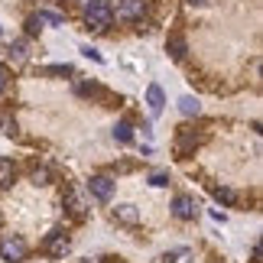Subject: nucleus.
<instances>
[{"instance_id": "f257e3e1", "label": "nucleus", "mask_w": 263, "mask_h": 263, "mask_svg": "<svg viewBox=\"0 0 263 263\" xmlns=\"http://www.w3.org/2000/svg\"><path fill=\"white\" fill-rule=\"evenodd\" d=\"M78 7H82L85 29H91V33H107V26L114 23V16H110V0H78Z\"/></svg>"}, {"instance_id": "f03ea898", "label": "nucleus", "mask_w": 263, "mask_h": 263, "mask_svg": "<svg viewBox=\"0 0 263 263\" xmlns=\"http://www.w3.org/2000/svg\"><path fill=\"white\" fill-rule=\"evenodd\" d=\"M146 13V0H110V16L120 23H137Z\"/></svg>"}, {"instance_id": "7ed1b4c3", "label": "nucleus", "mask_w": 263, "mask_h": 263, "mask_svg": "<svg viewBox=\"0 0 263 263\" xmlns=\"http://www.w3.org/2000/svg\"><path fill=\"white\" fill-rule=\"evenodd\" d=\"M68 250H72V234H68L65 228H55V231H49V234H46V240H43V254L46 257L62 260Z\"/></svg>"}, {"instance_id": "20e7f679", "label": "nucleus", "mask_w": 263, "mask_h": 263, "mask_svg": "<svg viewBox=\"0 0 263 263\" xmlns=\"http://www.w3.org/2000/svg\"><path fill=\"white\" fill-rule=\"evenodd\" d=\"M26 254H29V247H26V240H23V237L10 234V237L0 240V257H4V260L20 263V260H26Z\"/></svg>"}, {"instance_id": "39448f33", "label": "nucleus", "mask_w": 263, "mask_h": 263, "mask_svg": "<svg viewBox=\"0 0 263 263\" xmlns=\"http://www.w3.org/2000/svg\"><path fill=\"white\" fill-rule=\"evenodd\" d=\"M114 189H117V182L110 179V176H91L88 179V192L98 201H110V198H114Z\"/></svg>"}, {"instance_id": "423d86ee", "label": "nucleus", "mask_w": 263, "mask_h": 263, "mask_svg": "<svg viewBox=\"0 0 263 263\" xmlns=\"http://www.w3.org/2000/svg\"><path fill=\"white\" fill-rule=\"evenodd\" d=\"M173 215L179 221H195L198 218V201L192 195H176L173 198Z\"/></svg>"}, {"instance_id": "0eeeda50", "label": "nucleus", "mask_w": 263, "mask_h": 263, "mask_svg": "<svg viewBox=\"0 0 263 263\" xmlns=\"http://www.w3.org/2000/svg\"><path fill=\"white\" fill-rule=\"evenodd\" d=\"M198 140H201V134H195L192 127H182V130H179V137H176V153H179V159H185V156L195 153Z\"/></svg>"}, {"instance_id": "6e6552de", "label": "nucleus", "mask_w": 263, "mask_h": 263, "mask_svg": "<svg viewBox=\"0 0 263 263\" xmlns=\"http://www.w3.org/2000/svg\"><path fill=\"white\" fill-rule=\"evenodd\" d=\"M62 201H65V211H68V215H72V218H78V221H82V218L88 215V201H85L82 195H78L75 189H68Z\"/></svg>"}, {"instance_id": "1a4fd4ad", "label": "nucleus", "mask_w": 263, "mask_h": 263, "mask_svg": "<svg viewBox=\"0 0 263 263\" xmlns=\"http://www.w3.org/2000/svg\"><path fill=\"white\" fill-rule=\"evenodd\" d=\"M146 104H149V114L159 117V114H163V107H166V91L159 88V85H149L146 88Z\"/></svg>"}, {"instance_id": "9d476101", "label": "nucleus", "mask_w": 263, "mask_h": 263, "mask_svg": "<svg viewBox=\"0 0 263 263\" xmlns=\"http://www.w3.org/2000/svg\"><path fill=\"white\" fill-rule=\"evenodd\" d=\"M166 49H169V55H173L176 62H182V59L189 55V43H185V36H182V33H173V36H169V39H166Z\"/></svg>"}, {"instance_id": "9b49d317", "label": "nucleus", "mask_w": 263, "mask_h": 263, "mask_svg": "<svg viewBox=\"0 0 263 263\" xmlns=\"http://www.w3.org/2000/svg\"><path fill=\"white\" fill-rule=\"evenodd\" d=\"M114 221H120V224H130V228H137L140 224V211L134 205H117L114 208Z\"/></svg>"}, {"instance_id": "f8f14e48", "label": "nucleus", "mask_w": 263, "mask_h": 263, "mask_svg": "<svg viewBox=\"0 0 263 263\" xmlns=\"http://www.w3.org/2000/svg\"><path fill=\"white\" fill-rule=\"evenodd\" d=\"M13 179H16V163L13 159H0V192H7L10 185H13Z\"/></svg>"}, {"instance_id": "ddd939ff", "label": "nucleus", "mask_w": 263, "mask_h": 263, "mask_svg": "<svg viewBox=\"0 0 263 263\" xmlns=\"http://www.w3.org/2000/svg\"><path fill=\"white\" fill-rule=\"evenodd\" d=\"M7 55H10V62L23 65L26 59H29V43H26V39H16V43H10V46H7Z\"/></svg>"}, {"instance_id": "4468645a", "label": "nucleus", "mask_w": 263, "mask_h": 263, "mask_svg": "<svg viewBox=\"0 0 263 263\" xmlns=\"http://www.w3.org/2000/svg\"><path fill=\"white\" fill-rule=\"evenodd\" d=\"M179 110H182L185 117H198V114H201V104H198V98L182 95V98H179Z\"/></svg>"}, {"instance_id": "2eb2a0df", "label": "nucleus", "mask_w": 263, "mask_h": 263, "mask_svg": "<svg viewBox=\"0 0 263 263\" xmlns=\"http://www.w3.org/2000/svg\"><path fill=\"white\" fill-rule=\"evenodd\" d=\"M114 140L117 143H134V127H130V120H117L114 124Z\"/></svg>"}, {"instance_id": "dca6fc26", "label": "nucleus", "mask_w": 263, "mask_h": 263, "mask_svg": "<svg viewBox=\"0 0 263 263\" xmlns=\"http://www.w3.org/2000/svg\"><path fill=\"white\" fill-rule=\"evenodd\" d=\"M211 195H215L221 205H237V192L228 189V185H215V189H211Z\"/></svg>"}, {"instance_id": "f3484780", "label": "nucleus", "mask_w": 263, "mask_h": 263, "mask_svg": "<svg viewBox=\"0 0 263 263\" xmlns=\"http://www.w3.org/2000/svg\"><path fill=\"white\" fill-rule=\"evenodd\" d=\"M29 179H33V185H49V182H52V169H49V166H36L33 173H29Z\"/></svg>"}, {"instance_id": "a211bd4d", "label": "nucleus", "mask_w": 263, "mask_h": 263, "mask_svg": "<svg viewBox=\"0 0 263 263\" xmlns=\"http://www.w3.org/2000/svg\"><path fill=\"white\" fill-rule=\"evenodd\" d=\"M39 23H49V26H65V16L55 13V10H39Z\"/></svg>"}, {"instance_id": "6ab92c4d", "label": "nucleus", "mask_w": 263, "mask_h": 263, "mask_svg": "<svg viewBox=\"0 0 263 263\" xmlns=\"http://www.w3.org/2000/svg\"><path fill=\"white\" fill-rule=\"evenodd\" d=\"M75 91H78L82 98H101V95H104V91H101V85H95V82H78Z\"/></svg>"}, {"instance_id": "aec40b11", "label": "nucleus", "mask_w": 263, "mask_h": 263, "mask_svg": "<svg viewBox=\"0 0 263 263\" xmlns=\"http://www.w3.org/2000/svg\"><path fill=\"white\" fill-rule=\"evenodd\" d=\"M0 134H4V137H16V120L10 114H0Z\"/></svg>"}, {"instance_id": "412c9836", "label": "nucleus", "mask_w": 263, "mask_h": 263, "mask_svg": "<svg viewBox=\"0 0 263 263\" xmlns=\"http://www.w3.org/2000/svg\"><path fill=\"white\" fill-rule=\"evenodd\" d=\"M39 75H72V65H46L39 68Z\"/></svg>"}, {"instance_id": "4be33fe9", "label": "nucleus", "mask_w": 263, "mask_h": 263, "mask_svg": "<svg viewBox=\"0 0 263 263\" xmlns=\"http://www.w3.org/2000/svg\"><path fill=\"white\" fill-rule=\"evenodd\" d=\"M173 254V263H192V250L189 247H179V250H169Z\"/></svg>"}, {"instance_id": "5701e85b", "label": "nucleus", "mask_w": 263, "mask_h": 263, "mask_svg": "<svg viewBox=\"0 0 263 263\" xmlns=\"http://www.w3.org/2000/svg\"><path fill=\"white\" fill-rule=\"evenodd\" d=\"M39 29H43V23H39V16L33 13V16L26 20V36H39Z\"/></svg>"}, {"instance_id": "b1692460", "label": "nucleus", "mask_w": 263, "mask_h": 263, "mask_svg": "<svg viewBox=\"0 0 263 263\" xmlns=\"http://www.w3.org/2000/svg\"><path fill=\"white\" fill-rule=\"evenodd\" d=\"M149 185H153V189H166L169 185V176L166 173H153V176H149Z\"/></svg>"}, {"instance_id": "393cba45", "label": "nucleus", "mask_w": 263, "mask_h": 263, "mask_svg": "<svg viewBox=\"0 0 263 263\" xmlns=\"http://www.w3.org/2000/svg\"><path fill=\"white\" fill-rule=\"evenodd\" d=\"M7 82H10V68H7V65H0V95L7 91Z\"/></svg>"}, {"instance_id": "a878e982", "label": "nucleus", "mask_w": 263, "mask_h": 263, "mask_svg": "<svg viewBox=\"0 0 263 263\" xmlns=\"http://www.w3.org/2000/svg\"><path fill=\"white\" fill-rule=\"evenodd\" d=\"M82 55L95 59V62H104V59H101V52H98V49H91V46H82Z\"/></svg>"}, {"instance_id": "bb28decb", "label": "nucleus", "mask_w": 263, "mask_h": 263, "mask_svg": "<svg viewBox=\"0 0 263 263\" xmlns=\"http://www.w3.org/2000/svg\"><path fill=\"white\" fill-rule=\"evenodd\" d=\"M189 4H192V7H208L211 0H189Z\"/></svg>"}, {"instance_id": "cd10ccee", "label": "nucleus", "mask_w": 263, "mask_h": 263, "mask_svg": "<svg viewBox=\"0 0 263 263\" xmlns=\"http://www.w3.org/2000/svg\"><path fill=\"white\" fill-rule=\"evenodd\" d=\"M78 263H101V260H95V257H85V260H78Z\"/></svg>"}, {"instance_id": "c85d7f7f", "label": "nucleus", "mask_w": 263, "mask_h": 263, "mask_svg": "<svg viewBox=\"0 0 263 263\" xmlns=\"http://www.w3.org/2000/svg\"><path fill=\"white\" fill-rule=\"evenodd\" d=\"M55 4H65V0H55Z\"/></svg>"}, {"instance_id": "c756f323", "label": "nucleus", "mask_w": 263, "mask_h": 263, "mask_svg": "<svg viewBox=\"0 0 263 263\" xmlns=\"http://www.w3.org/2000/svg\"><path fill=\"white\" fill-rule=\"evenodd\" d=\"M0 33H4V26H0Z\"/></svg>"}]
</instances>
